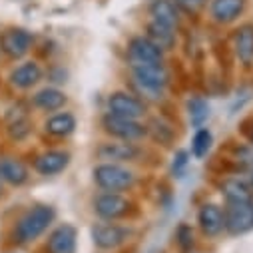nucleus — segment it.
Wrapping results in <instances>:
<instances>
[{"label": "nucleus", "mask_w": 253, "mask_h": 253, "mask_svg": "<svg viewBox=\"0 0 253 253\" xmlns=\"http://www.w3.org/2000/svg\"><path fill=\"white\" fill-rule=\"evenodd\" d=\"M56 219V210L46 204L32 206L14 225L12 237L16 243H32L36 241Z\"/></svg>", "instance_id": "1"}, {"label": "nucleus", "mask_w": 253, "mask_h": 253, "mask_svg": "<svg viewBox=\"0 0 253 253\" xmlns=\"http://www.w3.org/2000/svg\"><path fill=\"white\" fill-rule=\"evenodd\" d=\"M94 175V183L104 189V192H126L136 183V173L132 169H128L122 164H114V162H104L98 164L92 171Z\"/></svg>", "instance_id": "2"}, {"label": "nucleus", "mask_w": 253, "mask_h": 253, "mask_svg": "<svg viewBox=\"0 0 253 253\" xmlns=\"http://www.w3.org/2000/svg\"><path fill=\"white\" fill-rule=\"evenodd\" d=\"M132 74L140 92H146L150 100H160L169 84V74L164 64H132Z\"/></svg>", "instance_id": "3"}, {"label": "nucleus", "mask_w": 253, "mask_h": 253, "mask_svg": "<svg viewBox=\"0 0 253 253\" xmlns=\"http://www.w3.org/2000/svg\"><path fill=\"white\" fill-rule=\"evenodd\" d=\"M102 128L108 136L122 140V142H138L142 140L148 130L140 120H130V118H120L114 114H106L102 118Z\"/></svg>", "instance_id": "4"}, {"label": "nucleus", "mask_w": 253, "mask_h": 253, "mask_svg": "<svg viewBox=\"0 0 253 253\" xmlns=\"http://www.w3.org/2000/svg\"><path fill=\"white\" fill-rule=\"evenodd\" d=\"M90 235H92V241L98 249L112 251V249L122 247L132 237V229L128 225H120L114 221H100V223L92 225Z\"/></svg>", "instance_id": "5"}, {"label": "nucleus", "mask_w": 253, "mask_h": 253, "mask_svg": "<svg viewBox=\"0 0 253 253\" xmlns=\"http://www.w3.org/2000/svg\"><path fill=\"white\" fill-rule=\"evenodd\" d=\"M130 210V200L116 192H102L94 198V213L104 221H118L128 215Z\"/></svg>", "instance_id": "6"}, {"label": "nucleus", "mask_w": 253, "mask_h": 253, "mask_svg": "<svg viewBox=\"0 0 253 253\" xmlns=\"http://www.w3.org/2000/svg\"><path fill=\"white\" fill-rule=\"evenodd\" d=\"M225 229L229 235H243L253 229V200L243 204H227L223 208Z\"/></svg>", "instance_id": "7"}, {"label": "nucleus", "mask_w": 253, "mask_h": 253, "mask_svg": "<svg viewBox=\"0 0 253 253\" xmlns=\"http://www.w3.org/2000/svg\"><path fill=\"white\" fill-rule=\"evenodd\" d=\"M106 104H108V114H114L120 118L140 120L146 114V104L130 92H112Z\"/></svg>", "instance_id": "8"}, {"label": "nucleus", "mask_w": 253, "mask_h": 253, "mask_svg": "<svg viewBox=\"0 0 253 253\" xmlns=\"http://www.w3.org/2000/svg\"><path fill=\"white\" fill-rule=\"evenodd\" d=\"M164 50L158 48L146 34L134 36L128 44V58L132 64H164Z\"/></svg>", "instance_id": "9"}, {"label": "nucleus", "mask_w": 253, "mask_h": 253, "mask_svg": "<svg viewBox=\"0 0 253 253\" xmlns=\"http://www.w3.org/2000/svg\"><path fill=\"white\" fill-rule=\"evenodd\" d=\"M32 42L34 36L26 28H6L0 34V50L12 60L26 56L32 48Z\"/></svg>", "instance_id": "10"}, {"label": "nucleus", "mask_w": 253, "mask_h": 253, "mask_svg": "<svg viewBox=\"0 0 253 253\" xmlns=\"http://www.w3.org/2000/svg\"><path fill=\"white\" fill-rule=\"evenodd\" d=\"M78 231L72 223H60L46 239V253H76Z\"/></svg>", "instance_id": "11"}, {"label": "nucleus", "mask_w": 253, "mask_h": 253, "mask_svg": "<svg viewBox=\"0 0 253 253\" xmlns=\"http://www.w3.org/2000/svg\"><path fill=\"white\" fill-rule=\"evenodd\" d=\"M198 225L204 235L208 237H217L225 229V219H223V210L217 204H204L198 211Z\"/></svg>", "instance_id": "12"}, {"label": "nucleus", "mask_w": 253, "mask_h": 253, "mask_svg": "<svg viewBox=\"0 0 253 253\" xmlns=\"http://www.w3.org/2000/svg\"><path fill=\"white\" fill-rule=\"evenodd\" d=\"M247 8V0H211L210 16L217 24L235 22Z\"/></svg>", "instance_id": "13"}, {"label": "nucleus", "mask_w": 253, "mask_h": 253, "mask_svg": "<svg viewBox=\"0 0 253 253\" xmlns=\"http://www.w3.org/2000/svg\"><path fill=\"white\" fill-rule=\"evenodd\" d=\"M140 156V148L132 142H108V144H102L98 148V158L100 160H108V162H134L136 158Z\"/></svg>", "instance_id": "14"}, {"label": "nucleus", "mask_w": 253, "mask_h": 253, "mask_svg": "<svg viewBox=\"0 0 253 253\" xmlns=\"http://www.w3.org/2000/svg\"><path fill=\"white\" fill-rule=\"evenodd\" d=\"M70 164V154L62 152V150H50L40 154L34 160V169L40 175H56L60 171H64Z\"/></svg>", "instance_id": "15"}, {"label": "nucleus", "mask_w": 253, "mask_h": 253, "mask_svg": "<svg viewBox=\"0 0 253 253\" xmlns=\"http://www.w3.org/2000/svg\"><path fill=\"white\" fill-rule=\"evenodd\" d=\"M148 12H150V20L162 22L177 30L181 18H179V6L175 0H150Z\"/></svg>", "instance_id": "16"}, {"label": "nucleus", "mask_w": 253, "mask_h": 253, "mask_svg": "<svg viewBox=\"0 0 253 253\" xmlns=\"http://www.w3.org/2000/svg\"><path fill=\"white\" fill-rule=\"evenodd\" d=\"M42 68L38 62L34 60H28V62H22L20 66H16L12 72H10V84L18 90H28L32 86H36L40 80H42Z\"/></svg>", "instance_id": "17"}, {"label": "nucleus", "mask_w": 253, "mask_h": 253, "mask_svg": "<svg viewBox=\"0 0 253 253\" xmlns=\"http://www.w3.org/2000/svg\"><path fill=\"white\" fill-rule=\"evenodd\" d=\"M221 196L227 204H243L253 200V189L243 177H225L221 181Z\"/></svg>", "instance_id": "18"}, {"label": "nucleus", "mask_w": 253, "mask_h": 253, "mask_svg": "<svg viewBox=\"0 0 253 253\" xmlns=\"http://www.w3.org/2000/svg\"><path fill=\"white\" fill-rule=\"evenodd\" d=\"M28 168L14 158H0V181L10 185H24L28 181Z\"/></svg>", "instance_id": "19"}, {"label": "nucleus", "mask_w": 253, "mask_h": 253, "mask_svg": "<svg viewBox=\"0 0 253 253\" xmlns=\"http://www.w3.org/2000/svg\"><path fill=\"white\" fill-rule=\"evenodd\" d=\"M235 56L243 66L253 64V24H243L235 32Z\"/></svg>", "instance_id": "20"}, {"label": "nucleus", "mask_w": 253, "mask_h": 253, "mask_svg": "<svg viewBox=\"0 0 253 253\" xmlns=\"http://www.w3.org/2000/svg\"><path fill=\"white\" fill-rule=\"evenodd\" d=\"M146 36H148L158 48H162L164 52L173 50L175 40H177V36H175V28L166 26V24L156 22V20H150V22L146 24Z\"/></svg>", "instance_id": "21"}, {"label": "nucleus", "mask_w": 253, "mask_h": 253, "mask_svg": "<svg viewBox=\"0 0 253 253\" xmlns=\"http://www.w3.org/2000/svg\"><path fill=\"white\" fill-rule=\"evenodd\" d=\"M44 130L54 138H68L76 130V118L70 112H58L46 120Z\"/></svg>", "instance_id": "22"}, {"label": "nucleus", "mask_w": 253, "mask_h": 253, "mask_svg": "<svg viewBox=\"0 0 253 253\" xmlns=\"http://www.w3.org/2000/svg\"><path fill=\"white\" fill-rule=\"evenodd\" d=\"M32 102H34L36 108H40V110H44V112H58L60 108L66 106L68 98H66V94L62 92V90L50 86V88L38 90V92L32 96Z\"/></svg>", "instance_id": "23"}, {"label": "nucleus", "mask_w": 253, "mask_h": 253, "mask_svg": "<svg viewBox=\"0 0 253 253\" xmlns=\"http://www.w3.org/2000/svg\"><path fill=\"white\" fill-rule=\"evenodd\" d=\"M210 102L202 96H194L187 102V116L194 128H204V124L210 120Z\"/></svg>", "instance_id": "24"}, {"label": "nucleus", "mask_w": 253, "mask_h": 253, "mask_svg": "<svg viewBox=\"0 0 253 253\" xmlns=\"http://www.w3.org/2000/svg\"><path fill=\"white\" fill-rule=\"evenodd\" d=\"M213 144V134L208 128H198V132L192 138V156L196 160H202L208 156V152L211 150Z\"/></svg>", "instance_id": "25"}, {"label": "nucleus", "mask_w": 253, "mask_h": 253, "mask_svg": "<svg viewBox=\"0 0 253 253\" xmlns=\"http://www.w3.org/2000/svg\"><path fill=\"white\" fill-rule=\"evenodd\" d=\"M146 130H148V134H150L156 142H160L162 146H169L171 140H173V130H171V126L166 124L162 118L152 120V122L146 126Z\"/></svg>", "instance_id": "26"}, {"label": "nucleus", "mask_w": 253, "mask_h": 253, "mask_svg": "<svg viewBox=\"0 0 253 253\" xmlns=\"http://www.w3.org/2000/svg\"><path fill=\"white\" fill-rule=\"evenodd\" d=\"M175 239H177V245L183 249V251H189L194 245V231L189 225H179L177 231H175Z\"/></svg>", "instance_id": "27"}, {"label": "nucleus", "mask_w": 253, "mask_h": 253, "mask_svg": "<svg viewBox=\"0 0 253 253\" xmlns=\"http://www.w3.org/2000/svg\"><path fill=\"white\" fill-rule=\"evenodd\" d=\"M187 164H189V154H187L185 150H179V152L173 156V162H171V171H173V175H177V177L183 175Z\"/></svg>", "instance_id": "28"}, {"label": "nucleus", "mask_w": 253, "mask_h": 253, "mask_svg": "<svg viewBox=\"0 0 253 253\" xmlns=\"http://www.w3.org/2000/svg\"><path fill=\"white\" fill-rule=\"evenodd\" d=\"M175 2H177V6L181 10H185L189 14H196L208 4V0H175Z\"/></svg>", "instance_id": "29"}, {"label": "nucleus", "mask_w": 253, "mask_h": 253, "mask_svg": "<svg viewBox=\"0 0 253 253\" xmlns=\"http://www.w3.org/2000/svg\"><path fill=\"white\" fill-rule=\"evenodd\" d=\"M30 134V124L26 120H16V124H12L10 128V136L16 138V140H22Z\"/></svg>", "instance_id": "30"}, {"label": "nucleus", "mask_w": 253, "mask_h": 253, "mask_svg": "<svg viewBox=\"0 0 253 253\" xmlns=\"http://www.w3.org/2000/svg\"><path fill=\"white\" fill-rule=\"evenodd\" d=\"M249 183H251V189H253V171H251V177H249Z\"/></svg>", "instance_id": "31"}]
</instances>
